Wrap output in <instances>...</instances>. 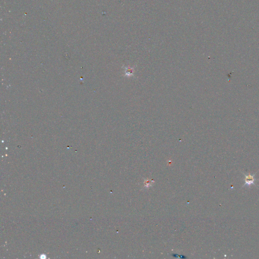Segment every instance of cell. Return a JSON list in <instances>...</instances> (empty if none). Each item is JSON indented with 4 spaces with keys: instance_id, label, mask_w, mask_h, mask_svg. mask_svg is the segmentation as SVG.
<instances>
[{
    "instance_id": "1",
    "label": "cell",
    "mask_w": 259,
    "mask_h": 259,
    "mask_svg": "<svg viewBox=\"0 0 259 259\" xmlns=\"http://www.w3.org/2000/svg\"><path fill=\"white\" fill-rule=\"evenodd\" d=\"M255 175L252 176L251 174L248 175H245V184L244 185L249 186L251 184H254L255 182V178H254Z\"/></svg>"
}]
</instances>
